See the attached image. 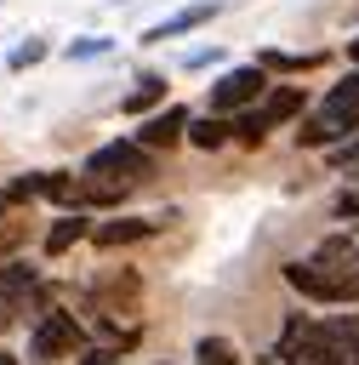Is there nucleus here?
<instances>
[{
    "label": "nucleus",
    "mask_w": 359,
    "mask_h": 365,
    "mask_svg": "<svg viewBox=\"0 0 359 365\" xmlns=\"http://www.w3.org/2000/svg\"><path fill=\"white\" fill-rule=\"evenodd\" d=\"M23 234H28V222H23V217H0V257H11Z\"/></svg>",
    "instance_id": "obj_22"
},
{
    "label": "nucleus",
    "mask_w": 359,
    "mask_h": 365,
    "mask_svg": "<svg viewBox=\"0 0 359 365\" xmlns=\"http://www.w3.org/2000/svg\"><path fill=\"white\" fill-rule=\"evenodd\" d=\"M165 86H171L165 74H137V86L120 97V108H125V114H148V108L165 103Z\"/></svg>",
    "instance_id": "obj_11"
},
{
    "label": "nucleus",
    "mask_w": 359,
    "mask_h": 365,
    "mask_svg": "<svg viewBox=\"0 0 359 365\" xmlns=\"http://www.w3.org/2000/svg\"><path fill=\"white\" fill-rule=\"evenodd\" d=\"M211 63H222V46H199V51L182 57V68H211Z\"/></svg>",
    "instance_id": "obj_24"
},
{
    "label": "nucleus",
    "mask_w": 359,
    "mask_h": 365,
    "mask_svg": "<svg viewBox=\"0 0 359 365\" xmlns=\"http://www.w3.org/2000/svg\"><path fill=\"white\" fill-rule=\"evenodd\" d=\"M85 234H91V222L80 217V205H68V217H57L51 234H46V257H63V251H68L74 240H85Z\"/></svg>",
    "instance_id": "obj_13"
},
{
    "label": "nucleus",
    "mask_w": 359,
    "mask_h": 365,
    "mask_svg": "<svg viewBox=\"0 0 359 365\" xmlns=\"http://www.w3.org/2000/svg\"><path fill=\"white\" fill-rule=\"evenodd\" d=\"M46 200H57V205L68 211V200H74V177H68V171H46Z\"/></svg>",
    "instance_id": "obj_20"
},
{
    "label": "nucleus",
    "mask_w": 359,
    "mask_h": 365,
    "mask_svg": "<svg viewBox=\"0 0 359 365\" xmlns=\"http://www.w3.org/2000/svg\"><path fill=\"white\" fill-rule=\"evenodd\" d=\"M199 365H239V348L228 342V336H199Z\"/></svg>",
    "instance_id": "obj_18"
},
{
    "label": "nucleus",
    "mask_w": 359,
    "mask_h": 365,
    "mask_svg": "<svg viewBox=\"0 0 359 365\" xmlns=\"http://www.w3.org/2000/svg\"><path fill=\"white\" fill-rule=\"evenodd\" d=\"M40 194H46V171L11 177V188H6V200H11V205H23V200H40Z\"/></svg>",
    "instance_id": "obj_19"
},
{
    "label": "nucleus",
    "mask_w": 359,
    "mask_h": 365,
    "mask_svg": "<svg viewBox=\"0 0 359 365\" xmlns=\"http://www.w3.org/2000/svg\"><path fill=\"white\" fill-rule=\"evenodd\" d=\"M46 51H51V46H46V40H34V34H28V40H17V46H11V51H6V68H11V74H23V68H34V63H40V57H46Z\"/></svg>",
    "instance_id": "obj_17"
},
{
    "label": "nucleus",
    "mask_w": 359,
    "mask_h": 365,
    "mask_svg": "<svg viewBox=\"0 0 359 365\" xmlns=\"http://www.w3.org/2000/svg\"><path fill=\"white\" fill-rule=\"evenodd\" d=\"M80 365H120V348H80Z\"/></svg>",
    "instance_id": "obj_26"
},
{
    "label": "nucleus",
    "mask_w": 359,
    "mask_h": 365,
    "mask_svg": "<svg viewBox=\"0 0 359 365\" xmlns=\"http://www.w3.org/2000/svg\"><path fill=\"white\" fill-rule=\"evenodd\" d=\"M348 319H353V331H359V314H348Z\"/></svg>",
    "instance_id": "obj_29"
},
{
    "label": "nucleus",
    "mask_w": 359,
    "mask_h": 365,
    "mask_svg": "<svg viewBox=\"0 0 359 365\" xmlns=\"http://www.w3.org/2000/svg\"><path fill=\"white\" fill-rule=\"evenodd\" d=\"M125 194H131V182H120V177H91V171H80V177H74V200H68V205H80V211H91V205H97V211H103V205H120Z\"/></svg>",
    "instance_id": "obj_9"
},
{
    "label": "nucleus",
    "mask_w": 359,
    "mask_h": 365,
    "mask_svg": "<svg viewBox=\"0 0 359 365\" xmlns=\"http://www.w3.org/2000/svg\"><path fill=\"white\" fill-rule=\"evenodd\" d=\"M108 46H114L108 34H91V40H74V46H68V63H85V57H103Z\"/></svg>",
    "instance_id": "obj_21"
},
{
    "label": "nucleus",
    "mask_w": 359,
    "mask_h": 365,
    "mask_svg": "<svg viewBox=\"0 0 359 365\" xmlns=\"http://www.w3.org/2000/svg\"><path fill=\"white\" fill-rule=\"evenodd\" d=\"M217 17V0H194V6H182V11H171V17H160L154 29H142V46H160V40H177V34H188V29H205Z\"/></svg>",
    "instance_id": "obj_8"
},
{
    "label": "nucleus",
    "mask_w": 359,
    "mask_h": 365,
    "mask_svg": "<svg viewBox=\"0 0 359 365\" xmlns=\"http://www.w3.org/2000/svg\"><path fill=\"white\" fill-rule=\"evenodd\" d=\"M131 297H137V274H103V279H97V302L120 308V302H131Z\"/></svg>",
    "instance_id": "obj_16"
},
{
    "label": "nucleus",
    "mask_w": 359,
    "mask_h": 365,
    "mask_svg": "<svg viewBox=\"0 0 359 365\" xmlns=\"http://www.w3.org/2000/svg\"><path fill=\"white\" fill-rule=\"evenodd\" d=\"M256 63H262L268 74H302V68H319L325 57H319V51H308V57H296V51H262Z\"/></svg>",
    "instance_id": "obj_15"
},
{
    "label": "nucleus",
    "mask_w": 359,
    "mask_h": 365,
    "mask_svg": "<svg viewBox=\"0 0 359 365\" xmlns=\"http://www.w3.org/2000/svg\"><path fill=\"white\" fill-rule=\"evenodd\" d=\"M165 217H177V211H154V217H108V222H97V228H91V240H97V251L137 245V240H148L154 228H165Z\"/></svg>",
    "instance_id": "obj_6"
},
{
    "label": "nucleus",
    "mask_w": 359,
    "mask_h": 365,
    "mask_svg": "<svg viewBox=\"0 0 359 365\" xmlns=\"http://www.w3.org/2000/svg\"><path fill=\"white\" fill-rule=\"evenodd\" d=\"M348 57H353V63H359V34H353V40H348Z\"/></svg>",
    "instance_id": "obj_27"
},
{
    "label": "nucleus",
    "mask_w": 359,
    "mask_h": 365,
    "mask_svg": "<svg viewBox=\"0 0 359 365\" xmlns=\"http://www.w3.org/2000/svg\"><path fill=\"white\" fill-rule=\"evenodd\" d=\"M0 365H17V354H0Z\"/></svg>",
    "instance_id": "obj_28"
},
{
    "label": "nucleus",
    "mask_w": 359,
    "mask_h": 365,
    "mask_svg": "<svg viewBox=\"0 0 359 365\" xmlns=\"http://www.w3.org/2000/svg\"><path fill=\"white\" fill-rule=\"evenodd\" d=\"M40 285V274H34V262H17V257H0V302L6 308H17L28 291Z\"/></svg>",
    "instance_id": "obj_10"
},
{
    "label": "nucleus",
    "mask_w": 359,
    "mask_h": 365,
    "mask_svg": "<svg viewBox=\"0 0 359 365\" xmlns=\"http://www.w3.org/2000/svg\"><path fill=\"white\" fill-rule=\"evenodd\" d=\"M285 285L302 291L308 302H359V274H336V268H325L313 257L285 262Z\"/></svg>",
    "instance_id": "obj_2"
},
{
    "label": "nucleus",
    "mask_w": 359,
    "mask_h": 365,
    "mask_svg": "<svg viewBox=\"0 0 359 365\" xmlns=\"http://www.w3.org/2000/svg\"><path fill=\"white\" fill-rule=\"evenodd\" d=\"M331 211H336V217H359V182H353V188H342Z\"/></svg>",
    "instance_id": "obj_25"
},
{
    "label": "nucleus",
    "mask_w": 359,
    "mask_h": 365,
    "mask_svg": "<svg viewBox=\"0 0 359 365\" xmlns=\"http://www.w3.org/2000/svg\"><path fill=\"white\" fill-rule=\"evenodd\" d=\"M85 348V325L68 314V308H46L40 319H34V331H28V354L34 359H74Z\"/></svg>",
    "instance_id": "obj_3"
},
{
    "label": "nucleus",
    "mask_w": 359,
    "mask_h": 365,
    "mask_svg": "<svg viewBox=\"0 0 359 365\" xmlns=\"http://www.w3.org/2000/svg\"><path fill=\"white\" fill-rule=\"evenodd\" d=\"M256 114H262V125H268V131H274V125H285V120H296V114H302V86H279V91H268Z\"/></svg>",
    "instance_id": "obj_12"
},
{
    "label": "nucleus",
    "mask_w": 359,
    "mask_h": 365,
    "mask_svg": "<svg viewBox=\"0 0 359 365\" xmlns=\"http://www.w3.org/2000/svg\"><path fill=\"white\" fill-rule=\"evenodd\" d=\"M182 137H188V108H177V103L154 108V114L137 125V143H148L154 154H160V148H171V143H182Z\"/></svg>",
    "instance_id": "obj_7"
},
{
    "label": "nucleus",
    "mask_w": 359,
    "mask_h": 365,
    "mask_svg": "<svg viewBox=\"0 0 359 365\" xmlns=\"http://www.w3.org/2000/svg\"><path fill=\"white\" fill-rule=\"evenodd\" d=\"M80 171H91V177H120V182H137V177H148L154 171V148L148 143H103V148H91L85 154V165Z\"/></svg>",
    "instance_id": "obj_4"
},
{
    "label": "nucleus",
    "mask_w": 359,
    "mask_h": 365,
    "mask_svg": "<svg viewBox=\"0 0 359 365\" xmlns=\"http://www.w3.org/2000/svg\"><path fill=\"white\" fill-rule=\"evenodd\" d=\"M348 131H359V68L325 91V103L313 108V120L296 125V143H302V148H325V143H336V137H348Z\"/></svg>",
    "instance_id": "obj_1"
},
{
    "label": "nucleus",
    "mask_w": 359,
    "mask_h": 365,
    "mask_svg": "<svg viewBox=\"0 0 359 365\" xmlns=\"http://www.w3.org/2000/svg\"><path fill=\"white\" fill-rule=\"evenodd\" d=\"M262 91H268V68H262V63H245V68H228V74L211 86L205 108H211V114H239V108H251Z\"/></svg>",
    "instance_id": "obj_5"
},
{
    "label": "nucleus",
    "mask_w": 359,
    "mask_h": 365,
    "mask_svg": "<svg viewBox=\"0 0 359 365\" xmlns=\"http://www.w3.org/2000/svg\"><path fill=\"white\" fill-rule=\"evenodd\" d=\"M331 171H353V177H359V131H353V137L331 154Z\"/></svg>",
    "instance_id": "obj_23"
},
{
    "label": "nucleus",
    "mask_w": 359,
    "mask_h": 365,
    "mask_svg": "<svg viewBox=\"0 0 359 365\" xmlns=\"http://www.w3.org/2000/svg\"><path fill=\"white\" fill-rule=\"evenodd\" d=\"M228 137H234V125H228L222 114H205V120H188V143H194V148H205V154H211V148H222Z\"/></svg>",
    "instance_id": "obj_14"
}]
</instances>
